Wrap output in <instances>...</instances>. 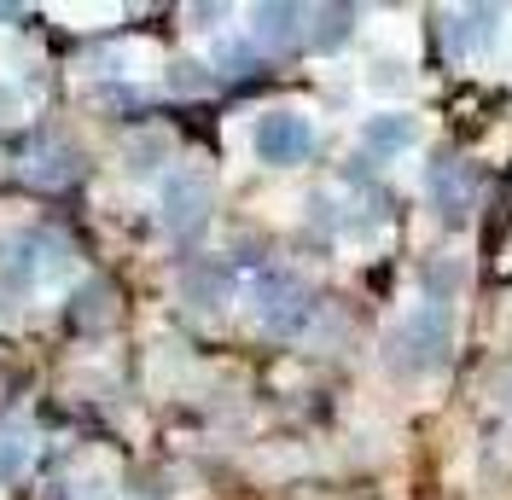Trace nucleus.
Returning a JSON list of instances; mask_svg holds the SVG:
<instances>
[{
    "label": "nucleus",
    "instance_id": "1",
    "mask_svg": "<svg viewBox=\"0 0 512 500\" xmlns=\"http://www.w3.org/2000/svg\"><path fill=\"white\" fill-rule=\"evenodd\" d=\"M384 361L396 367V373H437L448 361V303H425V309H414L390 338H384Z\"/></svg>",
    "mask_w": 512,
    "mask_h": 500
},
{
    "label": "nucleus",
    "instance_id": "2",
    "mask_svg": "<svg viewBox=\"0 0 512 500\" xmlns=\"http://www.w3.org/2000/svg\"><path fill=\"white\" fill-rule=\"evenodd\" d=\"M251 314L262 332H274V338H291V332H303L309 326V314H315V297H309V285L286 274V268H268V274H256L251 285Z\"/></svg>",
    "mask_w": 512,
    "mask_h": 500
},
{
    "label": "nucleus",
    "instance_id": "3",
    "mask_svg": "<svg viewBox=\"0 0 512 500\" xmlns=\"http://www.w3.org/2000/svg\"><path fill=\"white\" fill-rule=\"evenodd\" d=\"M315 152V123L303 111H262L256 117V157L274 163V169H291Z\"/></svg>",
    "mask_w": 512,
    "mask_h": 500
},
{
    "label": "nucleus",
    "instance_id": "4",
    "mask_svg": "<svg viewBox=\"0 0 512 500\" xmlns=\"http://www.w3.org/2000/svg\"><path fill=\"white\" fill-rule=\"evenodd\" d=\"M6 274L18 285H47L70 274V245H64L59 233H47V227H35V233H18L12 239V256H6Z\"/></svg>",
    "mask_w": 512,
    "mask_h": 500
},
{
    "label": "nucleus",
    "instance_id": "5",
    "mask_svg": "<svg viewBox=\"0 0 512 500\" xmlns=\"http://www.w3.org/2000/svg\"><path fill=\"white\" fill-rule=\"evenodd\" d=\"M158 204H163V227L187 239V233H198V227L210 221V181H204L198 169H175V175L163 181Z\"/></svg>",
    "mask_w": 512,
    "mask_h": 500
},
{
    "label": "nucleus",
    "instance_id": "6",
    "mask_svg": "<svg viewBox=\"0 0 512 500\" xmlns=\"http://www.w3.org/2000/svg\"><path fill=\"white\" fill-rule=\"evenodd\" d=\"M425 192H431V204H437V216L448 227H460L466 210H472V175L454 163V157H437L431 169H425Z\"/></svg>",
    "mask_w": 512,
    "mask_h": 500
},
{
    "label": "nucleus",
    "instance_id": "7",
    "mask_svg": "<svg viewBox=\"0 0 512 500\" xmlns=\"http://www.w3.org/2000/svg\"><path fill=\"white\" fill-rule=\"evenodd\" d=\"M361 146H367L373 157H396V152H408V146H419V123H414V117H402V111L367 117V128H361Z\"/></svg>",
    "mask_w": 512,
    "mask_h": 500
},
{
    "label": "nucleus",
    "instance_id": "8",
    "mask_svg": "<svg viewBox=\"0 0 512 500\" xmlns=\"http://www.w3.org/2000/svg\"><path fill=\"white\" fill-rule=\"evenodd\" d=\"M181 291H187L192 309H222L227 291H233V274H227V262H192L187 274H181Z\"/></svg>",
    "mask_w": 512,
    "mask_h": 500
},
{
    "label": "nucleus",
    "instance_id": "9",
    "mask_svg": "<svg viewBox=\"0 0 512 500\" xmlns=\"http://www.w3.org/2000/svg\"><path fill=\"white\" fill-rule=\"evenodd\" d=\"M350 35H355V6H320V12H309L303 41H309L315 53H338Z\"/></svg>",
    "mask_w": 512,
    "mask_h": 500
},
{
    "label": "nucleus",
    "instance_id": "10",
    "mask_svg": "<svg viewBox=\"0 0 512 500\" xmlns=\"http://www.w3.org/2000/svg\"><path fill=\"white\" fill-rule=\"evenodd\" d=\"M256 47H291V41H303V6H256Z\"/></svg>",
    "mask_w": 512,
    "mask_h": 500
},
{
    "label": "nucleus",
    "instance_id": "11",
    "mask_svg": "<svg viewBox=\"0 0 512 500\" xmlns=\"http://www.w3.org/2000/svg\"><path fill=\"white\" fill-rule=\"evenodd\" d=\"M489 35H495V12H489V6H472V12L454 18V47H460V53L489 47Z\"/></svg>",
    "mask_w": 512,
    "mask_h": 500
},
{
    "label": "nucleus",
    "instance_id": "12",
    "mask_svg": "<svg viewBox=\"0 0 512 500\" xmlns=\"http://www.w3.org/2000/svg\"><path fill=\"white\" fill-rule=\"evenodd\" d=\"M76 326H88V332H94V326H111V285H82V291H76Z\"/></svg>",
    "mask_w": 512,
    "mask_h": 500
},
{
    "label": "nucleus",
    "instance_id": "13",
    "mask_svg": "<svg viewBox=\"0 0 512 500\" xmlns=\"http://www.w3.org/2000/svg\"><path fill=\"white\" fill-rule=\"evenodd\" d=\"M35 460V442L24 431H0V483H12V477H24Z\"/></svg>",
    "mask_w": 512,
    "mask_h": 500
},
{
    "label": "nucleus",
    "instance_id": "14",
    "mask_svg": "<svg viewBox=\"0 0 512 500\" xmlns=\"http://www.w3.org/2000/svg\"><path fill=\"white\" fill-rule=\"evenodd\" d=\"M466 280V268L454 262V256H443V262H431L425 268V291H431V303H448L454 297V285Z\"/></svg>",
    "mask_w": 512,
    "mask_h": 500
},
{
    "label": "nucleus",
    "instance_id": "15",
    "mask_svg": "<svg viewBox=\"0 0 512 500\" xmlns=\"http://www.w3.org/2000/svg\"><path fill=\"white\" fill-rule=\"evenodd\" d=\"M169 88H175V94H204V88H216V76L198 59H175L169 64Z\"/></svg>",
    "mask_w": 512,
    "mask_h": 500
},
{
    "label": "nucleus",
    "instance_id": "16",
    "mask_svg": "<svg viewBox=\"0 0 512 500\" xmlns=\"http://www.w3.org/2000/svg\"><path fill=\"white\" fill-rule=\"evenodd\" d=\"M163 157H169V140H163V134H146V140L128 146V169H134V175H152Z\"/></svg>",
    "mask_w": 512,
    "mask_h": 500
},
{
    "label": "nucleus",
    "instance_id": "17",
    "mask_svg": "<svg viewBox=\"0 0 512 500\" xmlns=\"http://www.w3.org/2000/svg\"><path fill=\"white\" fill-rule=\"evenodd\" d=\"M216 64H222V76H251L256 70V47L251 41H222V47H216Z\"/></svg>",
    "mask_w": 512,
    "mask_h": 500
},
{
    "label": "nucleus",
    "instance_id": "18",
    "mask_svg": "<svg viewBox=\"0 0 512 500\" xmlns=\"http://www.w3.org/2000/svg\"><path fill=\"white\" fill-rule=\"evenodd\" d=\"M373 88H408L402 64H373Z\"/></svg>",
    "mask_w": 512,
    "mask_h": 500
},
{
    "label": "nucleus",
    "instance_id": "19",
    "mask_svg": "<svg viewBox=\"0 0 512 500\" xmlns=\"http://www.w3.org/2000/svg\"><path fill=\"white\" fill-rule=\"evenodd\" d=\"M495 402H501V407L512 413V361L501 367V373H495Z\"/></svg>",
    "mask_w": 512,
    "mask_h": 500
},
{
    "label": "nucleus",
    "instance_id": "20",
    "mask_svg": "<svg viewBox=\"0 0 512 500\" xmlns=\"http://www.w3.org/2000/svg\"><path fill=\"white\" fill-rule=\"evenodd\" d=\"M18 111V99H12V88H0V117H12Z\"/></svg>",
    "mask_w": 512,
    "mask_h": 500
}]
</instances>
